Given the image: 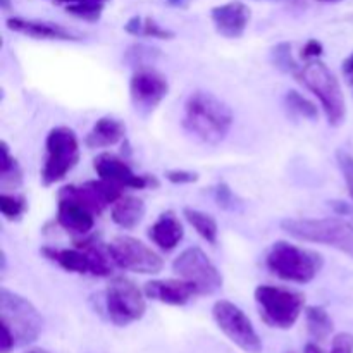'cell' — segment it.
I'll list each match as a JSON object with an SVG mask.
<instances>
[{
    "instance_id": "obj_42",
    "label": "cell",
    "mask_w": 353,
    "mask_h": 353,
    "mask_svg": "<svg viewBox=\"0 0 353 353\" xmlns=\"http://www.w3.org/2000/svg\"><path fill=\"white\" fill-rule=\"evenodd\" d=\"M57 3H64V6H71V3H83V2H92V0H55ZM102 2H109V0H102Z\"/></svg>"
},
{
    "instance_id": "obj_17",
    "label": "cell",
    "mask_w": 353,
    "mask_h": 353,
    "mask_svg": "<svg viewBox=\"0 0 353 353\" xmlns=\"http://www.w3.org/2000/svg\"><path fill=\"white\" fill-rule=\"evenodd\" d=\"M145 295L155 302L172 307H183L190 302L196 293V288L185 279H154L145 285Z\"/></svg>"
},
{
    "instance_id": "obj_23",
    "label": "cell",
    "mask_w": 353,
    "mask_h": 353,
    "mask_svg": "<svg viewBox=\"0 0 353 353\" xmlns=\"http://www.w3.org/2000/svg\"><path fill=\"white\" fill-rule=\"evenodd\" d=\"M41 254L52 262L61 265L64 271L76 272V274H86L90 272V262L81 248H41Z\"/></svg>"
},
{
    "instance_id": "obj_20",
    "label": "cell",
    "mask_w": 353,
    "mask_h": 353,
    "mask_svg": "<svg viewBox=\"0 0 353 353\" xmlns=\"http://www.w3.org/2000/svg\"><path fill=\"white\" fill-rule=\"evenodd\" d=\"M126 126L119 119L110 116H103L95 121L92 130L88 131L85 138V145L88 148H107L114 147L124 140Z\"/></svg>"
},
{
    "instance_id": "obj_46",
    "label": "cell",
    "mask_w": 353,
    "mask_h": 353,
    "mask_svg": "<svg viewBox=\"0 0 353 353\" xmlns=\"http://www.w3.org/2000/svg\"><path fill=\"white\" fill-rule=\"evenodd\" d=\"M319 2H331V3H333V2H340V0H319Z\"/></svg>"
},
{
    "instance_id": "obj_39",
    "label": "cell",
    "mask_w": 353,
    "mask_h": 353,
    "mask_svg": "<svg viewBox=\"0 0 353 353\" xmlns=\"http://www.w3.org/2000/svg\"><path fill=\"white\" fill-rule=\"evenodd\" d=\"M141 26H143V17L134 16L124 24V31L130 34H134V37H141Z\"/></svg>"
},
{
    "instance_id": "obj_18",
    "label": "cell",
    "mask_w": 353,
    "mask_h": 353,
    "mask_svg": "<svg viewBox=\"0 0 353 353\" xmlns=\"http://www.w3.org/2000/svg\"><path fill=\"white\" fill-rule=\"evenodd\" d=\"M7 28L16 33L26 34V37L38 38V40H64L76 41L81 40L76 33H72L68 28L55 23H47V21L37 19H24V17H9L6 21Z\"/></svg>"
},
{
    "instance_id": "obj_30",
    "label": "cell",
    "mask_w": 353,
    "mask_h": 353,
    "mask_svg": "<svg viewBox=\"0 0 353 353\" xmlns=\"http://www.w3.org/2000/svg\"><path fill=\"white\" fill-rule=\"evenodd\" d=\"M272 64L278 69H281L283 72H290V74L295 76L296 71L300 69V65L296 64L295 59L292 54V45L290 43H279L272 48L271 52Z\"/></svg>"
},
{
    "instance_id": "obj_31",
    "label": "cell",
    "mask_w": 353,
    "mask_h": 353,
    "mask_svg": "<svg viewBox=\"0 0 353 353\" xmlns=\"http://www.w3.org/2000/svg\"><path fill=\"white\" fill-rule=\"evenodd\" d=\"M305 353H353V334L340 333L333 338V348L331 352H324L316 343H309L303 348Z\"/></svg>"
},
{
    "instance_id": "obj_10",
    "label": "cell",
    "mask_w": 353,
    "mask_h": 353,
    "mask_svg": "<svg viewBox=\"0 0 353 353\" xmlns=\"http://www.w3.org/2000/svg\"><path fill=\"white\" fill-rule=\"evenodd\" d=\"M212 317L217 327L247 353H261L262 341L247 314L230 300H219L212 307Z\"/></svg>"
},
{
    "instance_id": "obj_6",
    "label": "cell",
    "mask_w": 353,
    "mask_h": 353,
    "mask_svg": "<svg viewBox=\"0 0 353 353\" xmlns=\"http://www.w3.org/2000/svg\"><path fill=\"white\" fill-rule=\"evenodd\" d=\"M0 321L14 334L17 347L37 341L43 330V319L37 307L7 288H0Z\"/></svg>"
},
{
    "instance_id": "obj_32",
    "label": "cell",
    "mask_w": 353,
    "mask_h": 353,
    "mask_svg": "<svg viewBox=\"0 0 353 353\" xmlns=\"http://www.w3.org/2000/svg\"><path fill=\"white\" fill-rule=\"evenodd\" d=\"M141 37L147 38H161V40H171L174 38V33L171 30H165L161 24L152 17H145L143 26H141Z\"/></svg>"
},
{
    "instance_id": "obj_3",
    "label": "cell",
    "mask_w": 353,
    "mask_h": 353,
    "mask_svg": "<svg viewBox=\"0 0 353 353\" xmlns=\"http://www.w3.org/2000/svg\"><path fill=\"white\" fill-rule=\"evenodd\" d=\"M281 228L295 240L326 245L353 257V223L343 217L285 219Z\"/></svg>"
},
{
    "instance_id": "obj_7",
    "label": "cell",
    "mask_w": 353,
    "mask_h": 353,
    "mask_svg": "<svg viewBox=\"0 0 353 353\" xmlns=\"http://www.w3.org/2000/svg\"><path fill=\"white\" fill-rule=\"evenodd\" d=\"M79 161V141L68 126L50 130L45 140V161L41 168V183L52 186L62 181Z\"/></svg>"
},
{
    "instance_id": "obj_27",
    "label": "cell",
    "mask_w": 353,
    "mask_h": 353,
    "mask_svg": "<svg viewBox=\"0 0 353 353\" xmlns=\"http://www.w3.org/2000/svg\"><path fill=\"white\" fill-rule=\"evenodd\" d=\"M28 210V200L17 193H0V212L7 221H17Z\"/></svg>"
},
{
    "instance_id": "obj_45",
    "label": "cell",
    "mask_w": 353,
    "mask_h": 353,
    "mask_svg": "<svg viewBox=\"0 0 353 353\" xmlns=\"http://www.w3.org/2000/svg\"><path fill=\"white\" fill-rule=\"evenodd\" d=\"M0 3H2V9H9V7H10V2H9V0H0Z\"/></svg>"
},
{
    "instance_id": "obj_11",
    "label": "cell",
    "mask_w": 353,
    "mask_h": 353,
    "mask_svg": "<svg viewBox=\"0 0 353 353\" xmlns=\"http://www.w3.org/2000/svg\"><path fill=\"white\" fill-rule=\"evenodd\" d=\"M116 268L138 274H157L164 268L161 255L133 236H116L109 245Z\"/></svg>"
},
{
    "instance_id": "obj_9",
    "label": "cell",
    "mask_w": 353,
    "mask_h": 353,
    "mask_svg": "<svg viewBox=\"0 0 353 353\" xmlns=\"http://www.w3.org/2000/svg\"><path fill=\"white\" fill-rule=\"evenodd\" d=\"M172 271L181 279L192 283L199 295H214L223 288V274L199 247L183 250L172 262Z\"/></svg>"
},
{
    "instance_id": "obj_44",
    "label": "cell",
    "mask_w": 353,
    "mask_h": 353,
    "mask_svg": "<svg viewBox=\"0 0 353 353\" xmlns=\"http://www.w3.org/2000/svg\"><path fill=\"white\" fill-rule=\"evenodd\" d=\"M24 353H50V352L43 350V348H30V350H26Z\"/></svg>"
},
{
    "instance_id": "obj_22",
    "label": "cell",
    "mask_w": 353,
    "mask_h": 353,
    "mask_svg": "<svg viewBox=\"0 0 353 353\" xmlns=\"http://www.w3.org/2000/svg\"><path fill=\"white\" fill-rule=\"evenodd\" d=\"M145 216V202L138 196L123 195L110 209L114 224L123 230H133L141 223Z\"/></svg>"
},
{
    "instance_id": "obj_37",
    "label": "cell",
    "mask_w": 353,
    "mask_h": 353,
    "mask_svg": "<svg viewBox=\"0 0 353 353\" xmlns=\"http://www.w3.org/2000/svg\"><path fill=\"white\" fill-rule=\"evenodd\" d=\"M323 52L324 47L319 40H309L305 43V47L302 48V59L307 62L316 61V59H319L323 55Z\"/></svg>"
},
{
    "instance_id": "obj_34",
    "label": "cell",
    "mask_w": 353,
    "mask_h": 353,
    "mask_svg": "<svg viewBox=\"0 0 353 353\" xmlns=\"http://www.w3.org/2000/svg\"><path fill=\"white\" fill-rule=\"evenodd\" d=\"M154 55H159L157 48L145 47V45H134V47H131L130 50H128L126 57L133 65H137V68H143V65H147L143 62V59L147 57L148 61H150V59L154 61Z\"/></svg>"
},
{
    "instance_id": "obj_5",
    "label": "cell",
    "mask_w": 353,
    "mask_h": 353,
    "mask_svg": "<svg viewBox=\"0 0 353 353\" xmlns=\"http://www.w3.org/2000/svg\"><path fill=\"white\" fill-rule=\"evenodd\" d=\"M261 317L268 326L276 330H290L295 326L305 305V296L281 286L261 285L255 290Z\"/></svg>"
},
{
    "instance_id": "obj_14",
    "label": "cell",
    "mask_w": 353,
    "mask_h": 353,
    "mask_svg": "<svg viewBox=\"0 0 353 353\" xmlns=\"http://www.w3.org/2000/svg\"><path fill=\"white\" fill-rule=\"evenodd\" d=\"M59 193L72 196L85 207H88L95 216H99L107 207L114 205L123 196V188L105 181V179H95V181H86L78 186H64Z\"/></svg>"
},
{
    "instance_id": "obj_13",
    "label": "cell",
    "mask_w": 353,
    "mask_h": 353,
    "mask_svg": "<svg viewBox=\"0 0 353 353\" xmlns=\"http://www.w3.org/2000/svg\"><path fill=\"white\" fill-rule=\"evenodd\" d=\"M93 169L99 174L100 179L112 183L119 188H131V190H145V188H157L159 181L154 176L148 174H137L126 162L117 155L103 152L99 154L93 161Z\"/></svg>"
},
{
    "instance_id": "obj_1",
    "label": "cell",
    "mask_w": 353,
    "mask_h": 353,
    "mask_svg": "<svg viewBox=\"0 0 353 353\" xmlns=\"http://www.w3.org/2000/svg\"><path fill=\"white\" fill-rule=\"evenodd\" d=\"M230 107L209 92H193L183 110V128L195 140L205 145H219L233 126Z\"/></svg>"
},
{
    "instance_id": "obj_2",
    "label": "cell",
    "mask_w": 353,
    "mask_h": 353,
    "mask_svg": "<svg viewBox=\"0 0 353 353\" xmlns=\"http://www.w3.org/2000/svg\"><path fill=\"white\" fill-rule=\"evenodd\" d=\"M295 78L317 97L327 123L331 126H340L347 117V103L340 81L333 71L323 61L316 59L300 65Z\"/></svg>"
},
{
    "instance_id": "obj_26",
    "label": "cell",
    "mask_w": 353,
    "mask_h": 353,
    "mask_svg": "<svg viewBox=\"0 0 353 353\" xmlns=\"http://www.w3.org/2000/svg\"><path fill=\"white\" fill-rule=\"evenodd\" d=\"M307 319V331L317 341H324L331 333H333V321L330 314L323 307L312 305L305 310Z\"/></svg>"
},
{
    "instance_id": "obj_19",
    "label": "cell",
    "mask_w": 353,
    "mask_h": 353,
    "mask_svg": "<svg viewBox=\"0 0 353 353\" xmlns=\"http://www.w3.org/2000/svg\"><path fill=\"white\" fill-rule=\"evenodd\" d=\"M148 236L162 252H171L181 243L185 230H183L179 217L172 210H168V212L161 214L157 221L152 224L148 230Z\"/></svg>"
},
{
    "instance_id": "obj_33",
    "label": "cell",
    "mask_w": 353,
    "mask_h": 353,
    "mask_svg": "<svg viewBox=\"0 0 353 353\" xmlns=\"http://www.w3.org/2000/svg\"><path fill=\"white\" fill-rule=\"evenodd\" d=\"M214 199H216L217 205L223 207V209H236V196H234L233 190H231L226 183H217V186L214 188Z\"/></svg>"
},
{
    "instance_id": "obj_38",
    "label": "cell",
    "mask_w": 353,
    "mask_h": 353,
    "mask_svg": "<svg viewBox=\"0 0 353 353\" xmlns=\"http://www.w3.org/2000/svg\"><path fill=\"white\" fill-rule=\"evenodd\" d=\"M16 345V338L10 333V330L2 324V343H0V353H10Z\"/></svg>"
},
{
    "instance_id": "obj_43",
    "label": "cell",
    "mask_w": 353,
    "mask_h": 353,
    "mask_svg": "<svg viewBox=\"0 0 353 353\" xmlns=\"http://www.w3.org/2000/svg\"><path fill=\"white\" fill-rule=\"evenodd\" d=\"M168 6L171 7H186L188 0H168Z\"/></svg>"
},
{
    "instance_id": "obj_47",
    "label": "cell",
    "mask_w": 353,
    "mask_h": 353,
    "mask_svg": "<svg viewBox=\"0 0 353 353\" xmlns=\"http://www.w3.org/2000/svg\"><path fill=\"white\" fill-rule=\"evenodd\" d=\"M348 83H350V85H352V88H353V78L348 79Z\"/></svg>"
},
{
    "instance_id": "obj_16",
    "label": "cell",
    "mask_w": 353,
    "mask_h": 353,
    "mask_svg": "<svg viewBox=\"0 0 353 353\" xmlns=\"http://www.w3.org/2000/svg\"><path fill=\"white\" fill-rule=\"evenodd\" d=\"M57 223L68 233L86 236L95 226V214L72 196L59 193Z\"/></svg>"
},
{
    "instance_id": "obj_36",
    "label": "cell",
    "mask_w": 353,
    "mask_h": 353,
    "mask_svg": "<svg viewBox=\"0 0 353 353\" xmlns=\"http://www.w3.org/2000/svg\"><path fill=\"white\" fill-rule=\"evenodd\" d=\"M165 179L172 185H192L199 181V174L192 171H183V169H174V171L165 172Z\"/></svg>"
},
{
    "instance_id": "obj_25",
    "label": "cell",
    "mask_w": 353,
    "mask_h": 353,
    "mask_svg": "<svg viewBox=\"0 0 353 353\" xmlns=\"http://www.w3.org/2000/svg\"><path fill=\"white\" fill-rule=\"evenodd\" d=\"M183 216H185V219L192 224L193 230H195L207 243H217L219 228H217L216 219H214L210 214L202 212V210L199 209H192V207H186V209H183Z\"/></svg>"
},
{
    "instance_id": "obj_8",
    "label": "cell",
    "mask_w": 353,
    "mask_h": 353,
    "mask_svg": "<svg viewBox=\"0 0 353 353\" xmlns=\"http://www.w3.org/2000/svg\"><path fill=\"white\" fill-rule=\"evenodd\" d=\"M141 290L128 278H114L105 290V310L110 323L124 327L137 323L147 310Z\"/></svg>"
},
{
    "instance_id": "obj_24",
    "label": "cell",
    "mask_w": 353,
    "mask_h": 353,
    "mask_svg": "<svg viewBox=\"0 0 353 353\" xmlns=\"http://www.w3.org/2000/svg\"><path fill=\"white\" fill-rule=\"evenodd\" d=\"M23 185V171L16 159L9 154L6 141H0V188L2 192H16Z\"/></svg>"
},
{
    "instance_id": "obj_15",
    "label": "cell",
    "mask_w": 353,
    "mask_h": 353,
    "mask_svg": "<svg viewBox=\"0 0 353 353\" xmlns=\"http://www.w3.org/2000/svg\"><path fill=\"white\" fill-rule=\"evenodd\" d=\"M210 19L221 37L241 38L250 23V9L240 0H233L214 7L210 10Z\"/></svg>"
},
{
    "instance_id": "obj_4",
    "label": "cell",
    "mask_w": 353,
    "mask_h": 353,
    "mask_svg": "<svg viewBox=\"0 0 353 353\" xmlns=\"http://www.w3.org/2000/svg\"><path fill=\"white\" fill-rule=\"evenodd\" d=\"M323 257L288 241H276L265 257V265L276 278L296 285L314 281L323 269Z\"/></svg>"
},
{
    "instance_id": "obj_12",
    "label": "cell",
    "mask_w": 353,
    "mask_h": 353,
    "mask_svg": "<svg viewBox=\"0 0 353 353\" xmlns=\"http://www.w3.org/2000/svg\"><path fill=\"white\" fill-rule=\"evenodd\" d=\"M168 93L169 83L165 76L150 65L137 68V71L131 76L130 97L138 112L148 114L157 109Z\"/></svg>"
},
{
    "instance_id": "obj_29",
    "label": "cell",
    "mask_w": 353,
    "mask_h": 353,
    "mask_svg": "<svg viewBox=\"0 0 353 353\" xmlns=\"http://www.w3.org/2000/svg\"><path fill=\"white\" fill-rule=\"evenodd\" d=\"M107 2L102 0H92V2H83V3H71V6H65V10L72 16L79 17L83 21H90V23H95L100 19L103 12V7Z\"/></svg>"
},
{
    "instance_id": "obj_28",
    "label": "cell",
    "mask_w": 353,
    "mask_h": 353,
    "mask_svg": "<svg viewBox=\"0 0 353 353\" xmlns=\"http://www.w3.org/2000/svg\"><path fill=\"white\" fill-rule=\"evenodd\" d=\"M285 102L292 112L299 114V116L305 117V119H317V117H319V109H317L316 103L310 102L307 97L295 92V90H290V92L286 93Z\"/></svg>"
},
{
    "instance_id": "obj_40",
    "label": "cell",
    "mask_w": 353,
    "mask_h": 353,
    "mask_svg": "<svg viewBox=\"0 0 353 353\" xmlns=\"http://www.w3.org/2000/svg\"><path fill=\"white\" fill-rule=\"evenodd\" d=\"M331 207H333L340 216H350V214H353V207H350L345 202H331Z\"/></svg>"
},
{
    "instance_id": "obj_41",
    "label": "cell",
    "mask_w": 353,
    "mask_h": 353,
    "mask_svg": "<svg viewBox=\"0 0 353 353\" xmlns=\"http://www.w3.org/2000/svg\"><path fill=\"white\" fill-rule=\"evenodd\" d=\"M343 74L347 76L348 79L353 78V52L350 55H348L347 59H345L343 62Z\"/></svg>"
},
{
    "instance_id": "obj_21",
    "label": "cell",
    "mask_w": 353,
    "mask_h": 353,
    "mask_svg": "<svg viewBox=\"0 0 353 353\" xmlns=\"http://www.w3.org/2000/svg\"><path fill=\"white\" fill-rule=\"evenodd\" d=\"M76 247L81 248L88 257L90 274L97 276V278H107V276L112 274L116 264L110 257L109 247H103V243L97 241L95 238L76 241Z\"/></svg>"
},
{
    "instance_id": "obj_35",
    "label": "cell",
    "mask_w": 353,
    "mask_h": 353,
    "mask_svg": "<svg viewBox=\"0 0 353 353\" xmlns=\"http://www.w3.org/2000/svg\"><path fill=\"white\" fill-rule=\"evenodd\" d=\"M336 161L338 165L341 169V174H343L345 183H347L348 193H350L353 200V155L348 154V152H336Z\"/></svg>"
}]
</instances>
